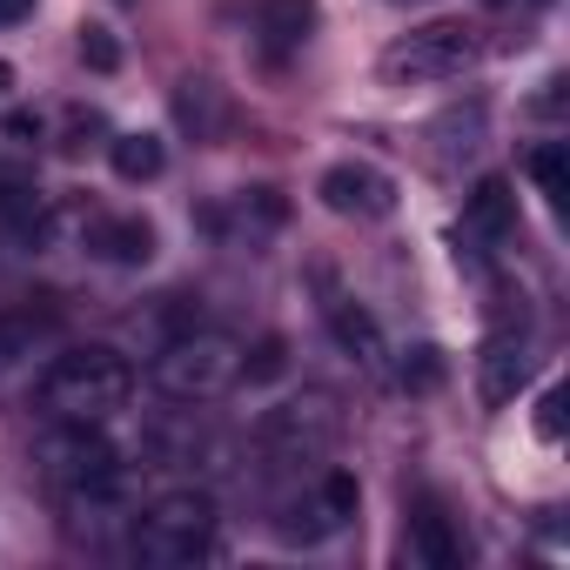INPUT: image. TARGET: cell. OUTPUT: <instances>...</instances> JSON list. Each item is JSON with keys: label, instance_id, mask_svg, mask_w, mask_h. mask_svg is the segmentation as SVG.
Returning a JSON list of instances; mask_svg holds the SVG:
<instances>
[{"label": "cell", "instance_id": "obj_1", "mask_svg": "<svg viewBox=\"0 0 570 570\" xmlns=\"http://www.w3.org/2000/svg\"><path fill=\"white\" fill-rule=\"evenodd\" d=\"M128 396H135V370H128V356H115L101 343L55 356L41 376V410L55 423H108Z\"/></svg>", "mask_w": 570, "mask_h": 570}, {"label": "cell", "instance_id": "obj_2", "mask_svg": "<svg viewBox=\"0 0 570 570\" xmlns=\"http://www.w3.org/2000/svg\"><path fill=\"white\" fill-rule=\"evenodd\" d=\"M41 463H48V476H55V490H68L75 503H115L121 490H128V463H121V450L95 430V423H55L48 436H41Z\"/></svg>", "mask_w": 570, "mask_h": 570}, {"label": "cell", "instance_id": "obj_3", "mask_svg": "<svg viewBox=\"0 0 570 570\" xmlns=\"http://www.w3.org/2000/svg\"><path fill=\"white\" fill-rule=\"evenodd\" d=\"M235 376H242V343L215 336V330H188V336L161 343L155 363H148V383L168 403H215Z\"/></svg>", "mask_w": 570, "mask_h": 570}, {"label": "cell", "instance_id": "obj_4", "mask_svg": "<svg viewBox=\"0 0 570 570\" xmlns=\"http://www.w3.org/2000/svg\"><path fill=\"white\" fill-rule=\"evenodd\" d=\"M476 55H483L476 28L423 21V28H410V35H396L383 48V81L390 88H436V81H456L463 68H476Z\"/></svg>", "mask_w": 570, "mask_h": 570}, {"label": "cell", "instance_id": "obj_5", "mask_svg": "<svg viewBox=\"0 0 570 570\" xmlns=\"http://www.w3.org/2000/svg\"><path fill=\"white\" fill-rule=\"evenodd\" d=\"M215 543V503L202 490H168L135 517V557L141 563H195Z\"/></svg>", "mask_w": 570, "mask_h": 570}, {"label": "cell", "instance_id": "obj_6", "mask_svg": "<svg viewBox=\"0 0 570 570\" xmlns=\"http://www.w3.org/2000/svg\"><path fill=\"white\" fill-rule=\"evenodd\" d=\"M336 430H343L336 403L309 390V396H296V403H275V410L262 416V450H268L275 463H316V456L336 443Z\"/></svg>", "mask_w": 570, "mask_h": 570}, {"label": "cell", "instance_id": "obj_7", "mask_svg": "<svg viewBox=\"0 0 570 570\" xmlns=\"http://www.w3.org/2000/svg\"><path fill=\"white\" fill-rule=\"evenodd\" d=\"M316 195H323L336 215H356V222H383V215L396 208V181H390L383 168H370V161H336Z\"/></svg>", "mask_w": 570, "mask_h": 570}, {"label": "cell", "instance_id": "obj_8", "mask_svg": "<svg viewBox=\"0 0 570 570\" xmlns=\"http://www.w3.org/2000/svg\"><path fill=\"white\" fill-rule=\"evenodd\" d=\"M350 517H356V483H350L343 470H330L309 503H296L289 517H282V537H289V543H323V537H336Z\"/></svg>", "mask_w": 570, "mask_h": 570}, {"label": "cell", "instance_id": "obj_9", "mask_svg": "<svg viewBox=\"0 0 570 570\" xmlns=\"http://www.w3.org/2000/svg\"><path fill=\"white\" fill-rule=\"evenodd\" d=\"M523 376H530V336H523V330H497V336L483 343V356H476V390H483V403H510V396L523 390Z\"/></svg>", "mask_w": 570, "mask_h": 570}, {"label": "cell", "instance_id": "obj_10", "mask_svg": "<svg viewBox=\"0 0 570 570\" xmlns=\"http://www.w3.org/2000/svg\"><path fill=\"white\" fill-rule=\"evenodd\" d=\"M88 248L101 262H148L155 255V228L141 215H95L88 222Z\"/></svg>", "mask_w": 570, "mask_h": 570}, {"label": "cell", "instance_id": "obj_11", "mask_svg": "<svg viewBox=\"0 0 570 570\" xmlns=\"http://www.w3.org/2000/svg\"><path fill=\"white\" fill-rule=\"evenodd\" d=\"M410 543H416V557H423L430 570H456V563H463V537L450 530V517H443L436 497L416 503V517H410Z\"/></svg>", "mask_w": 570, "mask_h": 570}, {"label": "cell", "instance_id": "obj_12", "mask_svg": "<svg viewBox=\"0 0 570 570\" xmlns=\"http://www.w3.org/2000/svg\"><path fill=\"white\" fill-rule=\"evenodd\" d=\"M0 222H8L21 242H41V235H48V202H41V188H35L28 175H8V168H0Z\"/></svg>", "mask_w": 570, "mask_h": 570}, {"label": "cell", "instance_id": "obj_13", "mask_svg": "<svg viewBox=\"0 0 570 570\" xmlns=\"http://www.w3.org/2000/svg\"><path fill=\"white\" fill-rule=\"evenodd\" d=\"M510 235V181H476V195L463 202V242H503Z\"/></svg>", "mask_w": 570, "mask_h": 570}, {"label": "cell", "instance_id": "obj_14", "mask_svg": "<svg viewBox=\"0 0 570 570\" xmlns=\"http://www.w3.org/2000/svg\"><path fill=\"white\" fill-rule=\"evenodd\" d=\"M55 330H61L55 309H0V370L35 356L41 343H55Z\"/></svg>", "mask_w": 570, "mask_h": 570}, {"label": "cell", "instance_id": "obj_15", "mask_svg": "<svg viewBox=\"0 0 570 570\" xmlns=\"http://www.w3.org/2000/svg\"><path fill=\"white\" fill-rule=\"evenodd\" d=\"M309 28H316V0H262V41H268V55L303 48Z\"/></svg>", "mask_w": 570, "mask_h": 570}, {"label": "cell", "instance_id": "obj_16", "mask_svg": "<svg viewBox=\"0 0 570 570\" xmlns=\"http://www.w3.org/2000/svg\"><path fill=\"white\" fill-rule=\"evenodd\" d=\"M330 330H336V343H343L363 370H376V363H383V336H376V323H370L356 303H330Z\"/></svg>", "mask_w": 570, "mask_h": 570}, {"label": "cell", "instance_id": "obj_17", "mask_svg": "<svg viewBox=\"0 0 570 570\" xmlns=\"http://www.w3.org/2000/svg\"><path fill=\"white\" fill-rule=\"evenodd\" d=\"M108 155H115V175H121V181H155V175H161V161H168L155 135H115V148H108Z\"/></svg>", "mask_w": 570, "mask_h": 570}, {"label": "cell", "instance_id": "obj_18", "mask_svg": "<svg viewBox=\"0 0 570 570\" xmlns=\"http://www.w3.org/2000/svg\"><path fill=\"white\" fill-rule=\"evenodd\" d=\"M530 181H537L550 202H563V195H570V161H563V148H557V141H543V148L530 155Z\"/></svg>", "mask_w": 570, "mask_h": 570}, {"label": "cell", "instance_id": "obj_19", "mask_svg": "<svg viewBox=\"0 0 570 570\" xmlns=\"http://www.w3.org/2000/svg\"><path fill=\"white\" fill-rule=\"evenodd\" d=\"M81 55H88L95 68H115V41H108V28H88V35H81Z\"/></svg>", "mask_w": 570, "mask_h": 570}, {"label": "cell", "instance_id": "obj_20", "mask_svg": "<svg viewBox=\"0 0 570 570\" xmlns=\"http://www.w3.org/2000/svg\"><path fill=\"white\" fill-rule=\"evenodd\" d=\"M537 423H543V436H557V430H563V396H557V390L543 396V416H537Z\"/></svg>", "mask_w": 570, "mask_h": 570}, {"label": "cell", "instance_id": "obj_21", "mask_svg": "<svg viewBox=\"0 0 570 570\" xmlns=\"http://www.w3.org/2000/svg\"><path fill=\"white\" fill-rule=\"evenodd\" d=\"M8 135H14V141H28V135H41V115H28V108H21V115H8Z\"/></svg>", "mask_w": 570, "mask_h": 570}, {"label": "cell", "instance_id": "obj_22", "mask_svg": "<svg viewBox=\"0 0 570 570\" xmlns=\"http://www.w3.org/2000/svg\"><path fill=\"white\" fill-rule=\"evenodd\" d=\"M35 14V0H0V28H14V21H28Z\"/></svg>", "mask_w": 570, "mask_h": 570}, {"label": "cell", "instance_id": "obj_23", "mask_svg": "<svg viewBox=\"0 0 570 570\" xmlns=\"http://www.w3.org/2000/svg\"><path fill=\"white\" fill-rule=\"evenodd\" d=\"M8 88H14V68H8V61H0V95H8Z\"/></svg>", "mask_w": 570, "mask_h": 570}]
</instances>
